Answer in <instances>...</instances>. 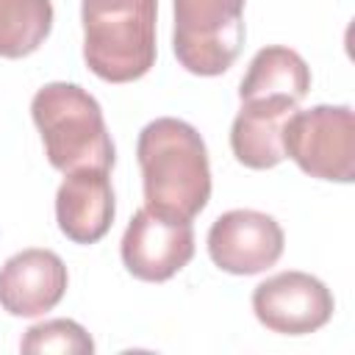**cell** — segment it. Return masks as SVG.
<instances>
[{"label": "cell", "instance_id": "52a82bcc", "mask_svg": "<svg viewBox=\"0 0 355 355\" xmlns=\"http://www.w3.org/2000/svg\"><path fill=\"white\" fill-rule=\"evenodd\" d=\"M122 263L144 283H164L175 277L194 258L191 222L161 216L150 208H139L122 236Z\"/></svg>", "mask_w": 355, "mask_h": 355}, {"label": "cell", "instance_id": "277c9868", "mask_svg": "<svg viewBox=\"0 0 355 355\" xmlns=\"http://www.w3.org/2000/svg\"><path fill=\"white\" fill-rule=\"evenodd\" d=\"M247 0H175L172 50L180 67L200 78L222 75L244 47Z\"/></svg>", "mask_w": 355, "mask_h": 355}, {"label": "cell", "instance_id": "8992f818", "mask_svg": "<svg viewBox=\"0 0 355 355\" xmlns=\"http://www.w3.org/2000/svg\"><path fill=\"white\" fill-rule=\"evenodd\" d=\"M333 291L308 272H277L255 286L252 313L255 319L280 336H308L333 319Z\"/></svg>", "mask_w": 355, "mask_h": 355}, {"label": "cell", "instance_id": "7c38bea8", "mask_svg": "<svg viewBox=\"0 0 355 355\" xmlns=\"http://www.w3.org/2000/svg\"><path fill=\"white\" fill-rule=\"evenodd\" d=\"M311 89V67L305 58L283 44L261 47L239 86V100H263V97H283L300 105V100Z\"/></svg>", "mask_w": 355, "mask_h": 355}, {"label": "cell", "instance_id": "5bb4252c", "mask_svg": "<svg viewBox=\"0 0 355 355\" xmlns=\"http://www.w3.org/2000/svg\"><path fill=\"white\" fill-rule=\"evenodd\" d=\"M22 352H61V355H92L94 341L83 324L72 319H47L25 330L19 341Z\"/></svg>", "mask_w": 355, "mask_h": 355}, {"label": "cell", "instance_id": "3957f363", "mask_svg": "<svg viewBox=\"0 0 355 355\" xmlns=\"http://www.w3.org/2000/svg\"><path fill=\"white\" fill-rule=\"evenodd\" d=\"M158 0H80L83 61L105 83H130L155 64Z\"/></svg>", "mask_w": 355, "mask_h": 355}, {"label": "cell", "instance_id": "8fae6325", "mask_svg": "<svg viewBox=\"0 0 355 355\" xmlns=\"http://www.w3.org/2000/svg\"><path fill=\"white\" fill-rule=\"evenodd\" d=\"M297 111V103L283 97L244 100L230 125V150L247 169H272L283 153V125Z\"/></svg>", "mask_w": 355, "mask_h": 355}, {"label": "cell", "instance_id": "30bf717a", "mask_svg": "<svg viewBox=\"0 0 355 355\" xmlns=\"http://www.w3.org/2000/svg\"><path fill=\"white\" fill-rule=\"evenodd\" d=\"M114 189L105 169L67 172L55 191L58 230L75 244L100 241L114 225Z\"/></svg>", "mask_w": 355, "mask_h": 355}, {"label": "cell", "instance_id": "ba28073f", "mask_svg": "<svg viewBox=\"0 0 355 355\" xmlns=\"http://www.w3.org/2000/svg\"><path fill=\"white\" fill-rule=\"evenodd\" d=\"M283 227L275 216L252 208H233L214 219L208 230L211 261L230 275H258L283 255Z\"/></svg>", "mask_w": 355, "mask_h": 355}, {"label": "cell", "instance_id": "6da1fadb", "mask_svg": "<svg viewBox=\"0 0 355 355\" xmlns=\"http://www.w3.org/2000/svg\"><path fill=\"white\" fill-rule=\"evenodd\" d=\"M144 186V208L191 222L211 200V164L194 125L158 116L147 122L136 141Z\"/></svg>", "mask_w": 355, "mask_h": 355}, {"label": "cell", "instance_id": "5b68a950", "mask_svg": "<svg viewBox=\"0 0 355 355\" xmlns=\"http://www.w3.org/2000/svg\"><path fill=\"white\" fill-rule=\"evenodd\" d=\"M283 153L319 180H355V116L349 105L294 111L283 125Z\"/></svg>", "mask_w": 355, "mask_h": 355}, {"label": "cell", "instance_id": "4fadbf2b", "mask_svg": "<svg viewBox=\"0 0 355 355\" xmlns=\"http://www.w3.org/2000/svg\"><path fill=\"white\" fill-rule=\"evenodd\" d=\"M50 31V0H0V58H25L36 53Z\"/></svg>", "mask_w": 355, "mask_h": 355}, {"label": "cell", "instance_id": "9c48e42d", "mask_svg": "<svg viewBox=\"0 0 355 355\" xmlns=\"http://www.w3.org/2000/svg\"><path fill=\"white\" fill-rule=\"evenodd\" d=\"M67 283V266L53 250L14 252L0 269V308L11 316H42L64 300Z\"/></svg>", "mask_w": 355, "mask_h": 355}, {"label": "cell", "instance_id": "7a4b0ae2", "mask_svg": "<svg viewBox=\"0 0 355 355\" xmlns=\"http://www.w3.org/2000/svg\"><path fill=\"white\" fill-rule=\"evenodd\" d=\"M31 116L42 133L44 155L53 169H105L111 172L116 150L100 103L78 83H44L31 100Z\"/></svg>", "mask_w": 355, "mask_h": 355}]
</instances>
